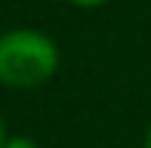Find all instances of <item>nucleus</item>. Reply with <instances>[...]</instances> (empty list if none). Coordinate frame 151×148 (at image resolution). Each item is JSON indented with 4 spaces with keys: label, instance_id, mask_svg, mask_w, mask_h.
Listing matches in <instances>:
<instances>
[{
    "label": "nucleus",
    "instance_id": "obj_1",
    "mask_svg": "<svg viewBox=\"0 0 151 148\" xmlns=\"http://www.w3.org/2000/svg\"><path fill=\"white\" fill-rule=\"evenodd\" d=\"M62 65L59 43L40 28H9L0 34V86L37 90Z\"/></svg>",
    "mask_w": 151,
    "mask_h": 148
},
{
    "label": "nucleus",
    "instance_id": "obj_2",
    "mask_svg": "<svg viewBox=\"0 0 151 148\" xmlns=\"http://www.w3.org/2000/svg\"><path fill=\"white\" fill-rule=\"evenodd\" d=\"M3 148H40V145H37V139H31V136L9 133V139H6V145H3Z\"/></svg>",
    "mask_w": 151,
    "mask_h": 148
},
{
    "label": "nucleus",
    "instance_id": "obj_5",
    "mask_svg": "<svg viewBox=\"0 0 151 148\" xmlns=\"http://www.w3.org/2000/svg\"><path fill=\"white\" fill-rule=\"evenodd\" d=\"M145 148H151V124H148V130H145Z\"/></svg>",
    "mask_w": 151,
    "mask_h": 148
},
{
    "label": "nucleus",
    "instance_id": "obj_3",
    "mask_svg": "<svg viewBox=\"0 0 151 148\" xmlns=\"http://www.w3.org/2000/svg\"><path fill=\"white\" fill-rule=\"evenodd\" d=\"M68 6H77V9H99V6H108L111 0H65Z\"/></svg>",
    "mask_w": 151,
    "mask_h": 148
},
{
    "label": "nucleus",
    "instance_id": "obj_4",
    "mask_svg": "<svg viewBox=\"0 0 151 148\" xmlns=\"http://www.w3.org/2000/svg\"><path fill=\"white\" fill-rule=\"evenodd\" d=\"M6 139H9V130H6V117H3V111H0V148L6 145Z\"/></svg>",
    "mask_w": 151,
    "mask_h": 148
}]
</instances>
